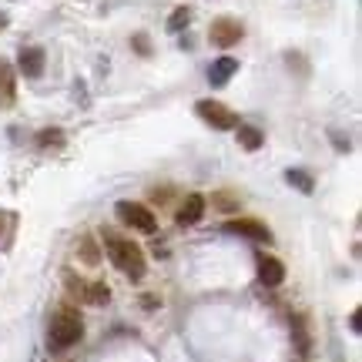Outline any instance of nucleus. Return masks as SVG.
I'll use <instances>...</instances> for the list:
<instances>
[{"mask_svg": "<svg viewBox=\"0 0 362 362\" xmlns=\"http://www.w3.org/2000/svg\"><path fill=\"white\" fill-rule=\"evenodd\" d=\"M44 64H47V54H44V47H37V44L21 47V54H17V71L30 81L44 74Z\"/></svg>", "mask_w": 362, "mask_h": 362, "instance_id": "nucleus-6", "label": "nucleus"}, {"mask_svg": "<svg viewBox=\"0 0 362 362\" xmlns=\"http://www.w3.org/2000/svg\"><path fill=\"white\" fill-rule=\"evenodd\" d=\"M194 115L202 117L205 124H211L215 131H232L235 124H238V117H235L221 101H211V98H205V101L194 104Z\"/></svg>", "mask_w": 362, "mask_h": 362, "instance_id": "nucleus-4", "label": "nucleus"}, {"mask_svg": "<svg viewBox=\"0 0 362 362\" xmlns=\"http://www.w3.org/2000/svg\"><path fill=\"white\" fill-rule=\"evenodd\" d=\"M225 232H232V235H245V238H255V242H272V232L262 225V221L255 218H235L225 225Z\"/></svg>", "mask_w": 362, "mask_h": 362, "instance_id": "nucleus-8", "label": "nucleus"}, {"mask_svg": "<svg viewBox=\"0 0 362 362\" xmlns=\"http://www.w3.org/2000/svg\"><path fill=\"white\" fill-rule=\"evenodd\" d=\"M285 178H288V185H296L298 192L312 194V178H309V175H305L302 168H288V171H285Z\"/></svg>", "mask_w": 362, "mask_h": 362, "instance_id": "nucleus-16", "label": "nucleus"}, {"mask_svg": "<svg viewBox=\"0 0 362 362\" xmlns=\"http://www.w3.org/2000/svg\"><path fill=\"white\" fill-rule=\"evenodd\" d=\"M7 24H11V17H7V13H0V30H4Z\"/></svg>", "mask_w": 362, "mask_h": 362, "instance_id": "nucleus-21", "label": "nucleus"}, {"mask_svg": "<svg viewBox=\"0 0 362 362\" xmlns=\"http://www.w3.org/2000/svg\"><path fill=\"white\" fill-rule=\"evenodd\" d=\"M81 336H84V322H81L78 312L71 309H61L54 315L51 329H47V349L51 352H64L71 346H78Z\"/></svg>", "mask_w": 362, "mask_h": 362, "instance_id": "nucleus-1", "label": "nucleus"}, {"mask_svg": "<svg viewBox=\"0 0 362 362\" xmlns=\"http://www.w3.org/2000/svg\"><path fill=\"white\" fill-rule=\"evenodd\" d=\"M81 262H84V265H98V248L90 242V235L81 238Z\"/></svg>", "mask_w": 362, "mask_h": 362, "instance_id": "nucleus-18", "label": "nucleus"}, {"mask_svg": "<svg viewBox=\"0 0 362 362\" xmlns=\"http://www.w3.org/2000/svg\"><path fill=\"white\" fill-rule=\"evenodd\" d=\"M235 71H238L235 57H218V61H211V67H208V84L211 88H225L235 78Z\"/></svg>", "mask_w": 362, "mask_h": 362, "instance_id": "nucleus-10", "label": "nucleus"}, {"mask_svg": "<svg viewBox=\"0 0 362 362\" xmlns=\"http://www.w3.org/2000/svg\"><path fill=\"white\" fill-rule=\"evenodd\" d=\"M235 134H238V144H242L245 151H259L262 144H265V134H262L255 124H235Z\"/></svg>", "mask_w": 362, "mask_h": 362, "instance_id": "nucleus-12", "label": "nucleus"}, {"mask_svg": "<svg viewBox=\"0 0 362 362\" xmlns=\"http://www.w3.org/2000/svg\"><path fill=\"white\" fill-rule=\"evenodd\" d=\"M117 218L124 221L128 228L141 232V235H155V232H158V218H155V211H151L148 205H134V202H117Z\"/></svg>", "mask_w": 362, "mask_h": 362, "instance_id": "nucleus-3", "label": "nucleus"}, {"mask_svg": "<svg viewBox=\"0 0 362 362\" xmlns=\"http://www.w3.org/2000/svg\"><path fill=\"white\" fill-rule=\"evenodd\" d=\"M211 205L218 208V211H235V208H238V198L228 192H215L211 194Z\"/></svg>", "mask_w": 362, "mask_h": 362, "instance_id": "nucleus-17", "label": "nucleus"}, {"mask_svg": "<svg viewBox=\"0 0 362 362\" xmlns=\"http://www.w3.org/2000/svg\"><path fill=\"white\" fill-rule=\"evenodd\" d=\"M242 24L235 21V17H218V21H211V30H208V37H211V44L215 47H232V44H238L242 40Z\"/></svg>", "mask_w": 362, "mask_h": 362, "instance_id": "nucleus-5", "label": "nucleus"}, {"mask_svg": "<svg viewBox=\"0 0 362 362\" xmlns=\"http://www.w3.org/2000/svg\"><path fill=\"white\" fill-rule=\"evenodd\" d=\"M131 47L141 54V57H148V54H151V40L144 37V34H134V37H131Z\"/></svg>", "mask_w": 362, "mask_h": 362, "instance_id": "nucleus-19", "label": "nucleus"}, {"mask_svg": "<svg viewBox=\"0 0 362 362\" xmlns=\"http://www.w3.org/2000/svg\"><path fill=\"white\" fill-rule=\"evenodd\" d=\"M296 336H298V352L305 356V352H309V336H305V329H302V322H298V319H296Z\"/></svg>", "mask_w": 362, "mask_h": 362, "instance_id": "nucleus-20", "label": "nucleus"}, {"mask_svg": "<svg viewBox=\"0 0 362 362\" xmlns=\"http://www.w3.org/2000/svg\"><path fill=\"white\" fill-rule=\"evenodd\" d=\"M13 101H17V74L11 61L0 57V107H13Z\"/></svg>", "mask_w": 362, "mask_h": 362, "instance_id": "nucleus-9", "label": "nucleus"}, {"mask_svg": "<svg viewBox=\"0 0 362 362\" xmlns=\"http://www.w3.org/2000/svg\"><path fill=\"white\" fill-rule=\"evenodd\" d=\"M205 215V198L202 194H188L185 198V205L178 208V225L181 228H188V225H198Z\"/></svg>", "mask_w": 362, "mask_h": 362, "instance_id": "nucleus-11", "label": "nucleus"}, {"mask_svg": "<svg viewBox=\"0 0 362 362\" xmlns=\"http://www.w3.org/2000/svg\"><path fill=\"white\" fill-rule=\"evenodd\" d=\"M111 298V288L104 282H88L84 285V302H90V305H104Z\"/></svg>", "mask_w": 362, "mask_h": 362, "instance_id": "nucleus-13", "label": "nucleus"}, {"mask_svg": "<svg viewBox=\"0 0 362 362\" xmlns=\"http://www.w3.org/2000/svg\"><path fill=\"white\" fill-rule=\"evenodd\" d=\"M259 282L265 288H279L285 282V265L275 255H259Z\"/></svg>", "mask_w": 362, "mask_h": 362, "instance_id": "nucleus-7", "label": "nucleus"}, {"mask_svg": "<svg viewBox=\"0 0 362 362\" xmlns=\"http://www.w3.org/2000/svg\"><path fill=\"white\" fill-rule=\"evenodd\" d=\"M64 144V131L61 128H44L37 134V148H61Z\"/></svg>", "mask_w": 362, "mask_h": 362, "instance_id": "nucleus-15", "label": "nucleus"}, {"mask_svg": "<svg viewBox=\"0 0 362 362\" xmlns=\"http://www.w3.org/2000/svg\"><path fill=\"white\" fill-rule=\"evenodd\" d=\"M188 24H192V7H175V13L168 17V30L178 34V30H185Z\"/></svg>", "mask_w": 362, "mask_h": 362, "instance_id": "nucleus-14", "label": "nucleus"}, {"mask_svg": "<svg viewBox=\"0 0 362 362\" xmlns=\"http://www.w3.org/2000/svg\"><path fill=\"white\" fill-rule=\"evenodd\" d=\"M107 252H111V262L117 269L131 275V279H141L144 275V252L128 238H107Z\"/></svg>", "mask_w": 362, "mask_h": 362, "instance_id": "nucleus-2", "label": "nucleus"}]
</instances>
